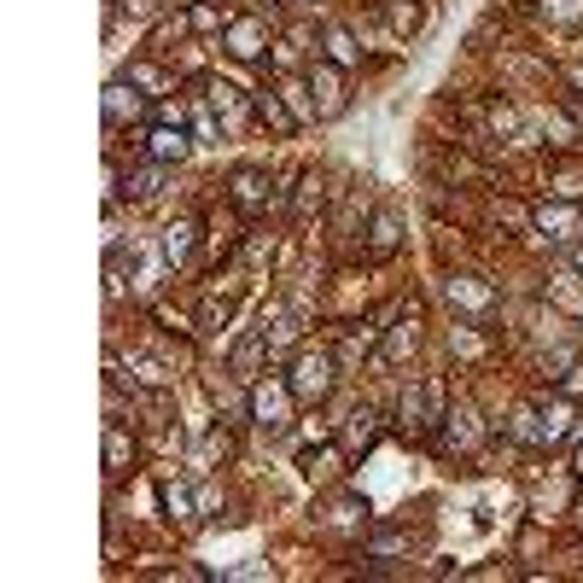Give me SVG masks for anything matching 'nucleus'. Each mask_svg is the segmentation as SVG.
<instances>
[{"label":"nucleus","mask_w":583,"mask_h":583,"mask_svg":"<svg viewBox=\"0 0 583 583\" xmlns=\"http://www.w3.org/2000/svg\"><path fill=\"white\" fill-rule=\"evenodd\" d=\"M164 508H170L175 525H193V502H187V490H175L170 484V490H164Z\"/></svg>","instance_id":"393cba45"},{"label":"nucleus","mask_w":583,"mask_h":583,"mask_svg":"<svg viewBox=\"0 0 583 583\" xmlns=\"http://www.w3.org/2000/svg\"><path fill=\"white\" fill-rule=\"evenodd\" d=\"M193 245H199V216H175L170 228H164V263H187L193 257Z\"/></svg>","instance_id":"9b49d317"},{"label":"nucleus","mask_w":583,"mask_h":583,"mask_svg":"<svg viewBox=\"0 0 583 583\" xmlns=\"http://www.w3.org/2000/svg\"><path fill=\"white\" fill-rule=\"evenodd\" d=\"M228 53H234V59H257V53H263V24H257V18L228 24Z\"/></svg>","instance_id":"a211bd4d"},{"label":"nucleus","mask_w":583,"mask_h":583,"mask_svg":"<svg viewBox=\"0 0 583 583\" xmlns=\"http://www.w3.org/2000/svg\"><path fill=\"white\" fill-rule=\"evenodd\" d=\"M286 403H298V397H292V385H275V391L263 385V391H251V420H257L269 438H280V432L292 426V420H286Z\"/></svg>","instance_id":"423d86ee"},{"label":"nucleus","mask_w":583,"mask_h":583,"mask_svg":"<svg viewBox=\"0 0 583 583\" xmlns=\"http://www.w3.org/2000/svg\"><path fill=\"white\" fill-rule=\"evenodd\" d=\"M333 374H339V356H327V350H298V356H292L286 385H292V397H298L304 409H315V403H327Z\"/></svg>","instance_id":"f03ea898"},{"label":"nucleus","mask_w":583,"mask_h":583,"mask_svg":"<svg viewBox=\"0 0 583 583\" xmlns=\"http://www.w3.org/2000/svg\"><path fill=\"white\" fill-rule=\"evenodd\" d=\"M444 414H449L444 379H414L409 391L397 397V432L403 438H426L432 426H444Z\"/></svg>","instance_id":"f257e3e1"},{"label":"nucleus","mask_w":583,"mask_h":583,"mask_svg":"<svg viewBox=\"0 0 583 583\" xmlns=\"http://www.w3.org/2000/svg\"><path fill=\"white\" fill-rule=\"evenodd\" d=\"M374 432H379V414L368 409V403H356V409H350V420H344V438H339V444L344 449H368V444H374Z\"/></svg>","instance_id":"f3484780"},{"label":"nucleus","mask_w":583,"mask_h":583,"mask_svg":"<svg viewBox=\"0 0 583 583\" xmlns=\"http://www.w3.org/2000/svg\"><path fill=\"white\" fill-rule=\"evenodd\" d=\"M309 210H321V175L315 170L298 175V199H292V216H298V222H309Z\"/></svg>","instance_id":"5701e85b"},{"label":"nucleus","mask_w":583,"mask_h":583,"mask_svg":"<svg viewBox=\"0 0 583 583\" xmlns=\"http://www.w3.org/2000/svg\"><path fill=\"white\" fill-rule=\"evenodd\" d=\"M129 82H135V88H164V70H152V65H129Z\"/></svg>","instance_id":"a878e982"},{"label":"nucleus","mask_w":583,"mask_h":583,"mask_svg":"<svg viewBox=\"0 0 583 583\" xmlns=\"http://www.w3.org/2000/svg\"><path fill=\"white\" fill-rule=\"evenodd\" d=\"M269 356H275V350H269V339H263V327H251V333H245L234 350H228V374L245 385V379L263 374V362H269Z\"/></svg>","instance_id":"6e6552de"},{"label":"nucleus","mask_w":583,"mask_h":583,"mask_svg":"<svg viewBox=\"0 0 583 583\" xmlns=\"http://www.w3.org/2000/svg\"><path fill=\"white\" fill-rule=\"evenodd\" d=\"M129 467H135V438L123 426H105V479L117 484Z\"/></svg>","instance_id":"f8f14e48"},{"label":"nucleus","mask_w":583,"mask_h":583,"mask_svg":"<svg viewBox=\"0 0 583 583\" xmlns=\"http://www.w3.org/2000/svg\"><path fill=\"white\" fill-rule=\"evenodd\" d=\"M210 111H216V117H228V123H240V117H245L240 88H228V82H210Z\"/></svg>","instance_id":"4be33fe9"},{"label":"nucleus","mask_w":583,"mask_h":583,"mask_svg":"<svg viewBox=\"0 0 583 583\" xmlns=\"http://www.w3.org/2000/svg\"><path fill=\"white\" fill-rule=\"evenodd\" d=\"M164 175H170V164H158V158H146L140 170H129V175H111V199H135V205H152L158 193H164Z\"/></svg>","instance_id":"20e7f679"},{"label":"nucleus","mask_w":583,"mask_h":583,"mask_svg":"<svg viewBox=\"0 0 583 583\" xmlns=\"http://www.w3.org/2000/svg\"><path fill=\"white\" fill-rule=\"evenodd\" d=\"M187 152H193V140L181 135V123H158L146 135V158H158V164H181Z\"/></svg>","instance_id":"1a4fd4ad"},{"label":"nucleus","mask_w":583,"mask_h":583,"mask_svg":"<svg viewBox=\"0 0 583 583\" xmlns=\"http://www.w3.org/2000/svg\"><path fill=\"white\" fill-rule=\"evenodd\" d=\"M537 228H549L554 245H572L578 240V210L572 205H537Z\"/></svg>","instance_id":"2eb2a0df"},{"label":"nucleus","mask_w":583,"mask_h":583,"mask_svg":"<svg viewBox=\"0 0 583 583\" xmlns=\"http://www.w3.org/2000/svg\"><path fill=\"white\" fill-rule=\"evenodd\" d=\"M146 100H152V94H140L129 76H117V82L105 88V123H111V129H123V123H140V117H146Z\"/></svg>","instance_id":"39448f33"},{"label":"nucleus","mask_w":583,"mask_h":583,"mask_svg":"<svg viewBox=\"0 0 583 583\" xmlns=\"http://www.w3.org/2000/svg\"><path fill=\"white\" fill-rule=\"evenodd\" d=\"M374 350V327H362V333H344V344H339V368H350L356 356H368Z\"/></svg>","instance_id":"b1692460"},{"label":"nucleus","mask_w":583,"mask_h":583,"mask_svg":"<svg viewBox=\"0 0 583 583\" xmlns=\"http://www.w3.org/2000/svg\"><path fill=\"white\" fill-rule=\"evenodd\" d=\"M228 199H234L240 216H263L269 199H275V187H269V175L257 170V164H240V170L228 175Z\"/></svg>","instance_id":"7ed1b4c3"},{"label":"nucleus","mask_w":583,"mask_h":583,"mask_svg":"<svg viewBox=\"0 0 583 583\" xmlns=\"http://www.w3.org/2000/svg\"><path fill=\"white\" fill-rule=\"evenodd\" d=\"M309 82L321 88V117H339V111H344V82H339V65L315 59V70H309Z\"/></svg>","instance_id":"ddd939ff"},{"label":"nucleus","mask_w":583,"mask_h":583,"mask_svg":"<svg viewBox=\"0 0 583 583\" xmlns=\"http://www.w3.org/2000/svg\"><path fill=\"white\" fill-rule=\"evenodd\" d=\"M251 111H257V123H269L275 135H298V111L286 105V94H280V82H269V88H257V94H251Z\"/></svg>","instance_id":"0eeeda50"},{"label":"nucleus","mask_w":583,"mask_h":583,"mask_svg":"<svg viewBox=\"0 0 583 583\" xmlns=\"http://www.w3.org/2000/svg\"><path fill=\"white\" fill-rule=\"evenodd\" d=\"M129 379L146 385V391H164V385H170V368H164L158 356H146V350H129Z\"/></svg>","instance_id":"6ab92c4d"},{"label":"nucleus","mask_w":583,"mask_h":583,"mask_svg":"<svg viewBox=\"0 0 583 583\" xmlns=\"http://www.w3.org/2000/svg\"><path fill=\"white\" fill-rule=\"evenodd\" d=\"M403 245V216L391 205H379L374 210V228H368V257H391Z\"/></svg>","instance_id":"9d476101"},{"label":"nucleus","mask_w":583,"mask_h":583,"mask_svg":"<svg viewBox=\"0 0 583 583\" xmlns=\"http://www.w3.org/2000/svg\"><path fill=\"white\" fill-rule=\"evenodd\" d=\"M473 444H479V420H473V409L461 403V409L444 414V449H461V455H467Z\"/></svg>","instance_id":"dca6fc26"},{"label":"nucleus","mask_w":583,"mask_h":583,"mask_svg":"<svg viewBox=\"0 0 583 583\" xmlns=\"http://www.w3.org/2000/svg\"><path fill=\"white\" fill-rule=\"evenodd\" d=\"M344 455H350V449H344V444H327V449H321V455L309 449V455H304V479H309V484H327V479H333V473H339V461H344Z\"/></svg>","instance_id":"aec40b11"},{"label":"nucleus","mask_w":583,"mask_h":583,"mask_svg":"<svg viewBox=\"0 0 583 583\" xmlns=\"http://www.w3.org/2000/svg\"><path fill=\"white\" fill-rule=\"evenodd\" d=\"M385 18H391L397 35H414L426 24V0H385Z\"/></svg>","instance_id":"412c9836"},{"label":"nucleus","mask_w":583,"mask_h":583,"mask_svg":"<svg viewBox=\"0 0 583 583\" xmlns=\"http://www.w3.org/2000/svg\"><path fill=\"white\" fill-rule=\"evenodd\" d=\"M321 47H327V65H339V70L362 65V47H356V35L344 30V24H327L321 30Z\"/></svg>","instance_id":"4468645a"}]
</instances>
